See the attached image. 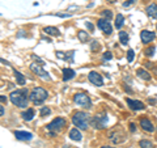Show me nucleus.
<instances>
[{
  "label": "nucleus",
  "mask_w": 157,
  "mask_h": 148,
  "mask_svg": "<svg viewBox=\"0 0 157 148\" xmlns=\"http://www.w3.org/2000/svg\"><path fill=\"white\" fill-rule=\"evenodd\" d=\"M85 26L88 28V29L90 30V32H93V30H94V26H93V24H92V22H89V21H85Z\"/></svg>",
  "instance_id": "34"
},
{
  "label": "nucleus",
  "mask_w": 157,
  "mask_h": 148,
  "mask_svg": "<svg viewBox=\"0 0 157 148\" xmlns=\"http://www.w3.org/2000/svg\"><path fill=\"white\" fill-rule=\"evenodd\" d=\"M145 67H148V68H151V67H152V64L149 63V62H145Z\"/></svg>",
  "instance_id": "39"
},
{
  "label": "nucleus",
  "mask_w": 157,
  "mask_h": 148,
  "mask_svg": "<svg viewBox=\"0 0 157 148\" xmlns=\"http://www.w3.org/2000/svg\"><path fill=\"white\" fill-rule=\"evenodd\" d=\"M123 24H124V17H123V15L118 13L117 16H115V28H117L118 30H120Z\"/></svg>",
  "instance_id": "21"
},
{
  "label": "nucleus",
  "mask_w": 157,
  "mask_h": 148,
  "mask_svg": "<svg viewBox=\"0 0 157 148\" xmlns=\"http://www.w3.org/2000/svg\"><path fill=\"white\" fill-rule=\"evenodd\" d=\"M145 13L149 19H156L157 17V4L156 3H151L148 7L145 8Z\"/></svg>",
  "instance_id": "14"
},
{
  "label": "nucleus",
  "mask_w": 157,
  "mask_h": 148,
  "mask_svg": "<svg viewBox=\"0 0 157 148\" xmlns=\"http://www.w3.org/2000/svg\"><path fill=\"white\" fill-rule=\"evenodd\" d=\"M55 16L62 17V19H68V17H71V15L69 13H55Z\"/></svg>",
  "instance_id": "32"
},
{
  "label": "nucleus",
  "mask_w": 157,
  "mask_h": 148,
  "mask_svg": "<svg viewBox=\"0 0 157 148\" xmlns=\"http://www.w3.org/2000/svg\"><path fill=\"white\" fill-rule=\"evenodd\" d=\"M43 32L46 33V34H49V35H52V37H59V35H60L59 29L55 28V26H46L43 29Z\"/></svg>",
  "instance_id": "19"
},
{
  "label": "nucleus",
  "mask_w": 157,
  "mask_h": 148,
  "mask_svg": "<svg viewBox=\"0 0 157 148\" xmlns=\"http://www.w3.org/2000/svg\"><path fill=\"white\" fill-rule=\"evenodd\" d=\"M67 124V121L62 117H58V118L52 119L49 124H47V130L49 131H52V132H59L64 129V126Z\"/></svg>",
  "instance_id": "5"
},
{
  "label": "nucleus",
  "mask_w": 157,
  "mask_h": 148,
  "mask_svg": "<svg viewBox=\"0 0 157 148\" xmlns=\"http://www.w3.org/2000/svg\"><path fill=\"white\" fill-rule=\"evenodd\" d=\"M90 121H92V118L89 117L88 113H85V111H76L72 115V123L80 130L88 129Z\"/></svg>",
  "instance_id": "2"
},
{
  "label": "nucleus",
  "mask_w": 157,
  "mask_h": 148,
  "mask_svg": "<svg viewBox=\"0 0 157 148\" xmlns=\"http://www.w3.org/2000/svg\"><path fill=\"white\" fill-rule=\"evenodd\" d=\"M126 102H127V105L130 106V109H132V110H143V109H145V105H144L141 101H138V100H131V98H126Z\"/></svg>",
  "instance_id": "12"
},
{
  "label": "nucleus",
  "mask_w": 157,
  "mask_h": 148,
  "mask_svg": "<svg viewBox=\"0 0 157 148\" xmlns=\"http://www.w3.org/2000/svg\"><path fill=\"white\" fill-rule=\"evenodd\" d=\"M130 130H131V132H135V131H136L135 123H130Z\"/></svg>",
  "instance_id": "35"
},
{
  "label": "nucleus",
  "mask_w": 157,
  "mask_h": 148,
  "mask_svg": "<svg viewBox=\"0 0 157 148\" xmlns=\"http://www.w3.org/2000/svg\"><path fill=\"white\" fill-rule=\"evenodd\" d=\"M69 138L72 140H75V142H80V140L83 139V135H81V132L78 131V129L76 127V129H72L69 131Z\"/></svg>",
  "instance_id": "18"
},
{
  "label": "nucleus",
  "mask_w": 157,
  "mask_h": 148,
  "mask_svg": "<svg viewBox=\"0 0 157 148\" xmlns=\"http://www.w3.org/2000/svg\"><path fill=\"white\" fill-rule=\"evenodd\" d=\"M30 69H31V71H33L35 75H38L39 77H42L43 80H51L50 75L47 74V72L44 71L43 68H42V64H39V63H31V64H30Z\"/></svg>",
  "instance_id": "7"
},
{
  "label": "nucleus",
  "mask_w": 157,
  "mask_h": 148,
  "mask_svg": "<svg viewBox=\"0 0 157 148\" xmlns=\"http://www.w3.org/2000/svg\"><path fill=\"white\" fill-rule=\"evenodd\" d=\"M76 76L75 69L72 68H63V81H69Z\"/></svg>",
  "instance_id": "16"
},
{
  "label": "nucleus",
  "mask_w": 157,
  "mask_h": 148,
  "mask_svg": "<svg viewBox=\"0 0 157 148\" xmlns=\"http://www.w3.org/2000/svg\"><path fill=\"white\" fill-rule=\"evenodd\" d=\"M139 145H140L141 148H154V145H153V143L152 142H149V140H140L139 142Z\"/></svg>",
  "instance_id": "25"
},
{
  "label": "nucleus",
  "mask_w": 157,
  "mask_h": 148,
  "mask_svg": "<svg viewBox=\"0 0 157 148\" xmlns=\"http://www.w3.org/2000/svg\"><path fill=\"white\" fill-rule=\"evenodd\" d=\"M13 74H15V77L16 80H17V84L18 85H25V77H24V75L21 74V72L16 71V69H13Z\"/></svg>",
  "instance_id": "22"
},
{
  "label": "nucleus",
  "mask_w": 157,
  "mask_h": 148,
  "mask_svg": "<svg viewBox=\"0 0 157 148\" xmlns=\"http://www.w3.org/2000/svg\"><path fill=\"white\" fill-rule=\"evenodd\" d=\"M140 126H141V129H143L144 131H147V132H153L154 131L153 123H152L148 118H141L140 119Z\"/></svg>",
  "instance_id": "13"
},
{
  "label": "nucleus",
  "mask_w": 157,
  "mask_h": 148,
  "mask_svg": "<svg viewBox=\"0 0 157 148\" xmlns=\"http://www.w3.org/2000/svg\"><path fill=\"white\" fill-rule=\"evenodd\" d=\"M133 59H135V53H133L132 49H130V50L127 51V60H128V63H132Z\"/></svg>",
  "instance_id": "28"
},
{
  "label": "nucleus",
  "mask_w": 157,
  "mask_h": 148,
  "mask_svg": "<svg viewBox=\"0 0 157 148\" xmlns=\"http://www.w3.org/2000/svg\"><path fill=\"white\" fill-rule=\"evenodd\" d=\"M136 74H138V76L140 77V79H143V80H151V74H149L148 71H145V69H141V68H139L138 71H136Z\"/></svg>",
  "instance_id": "20"
},
{
  "label": "nucleus",
  "mask_w": 157,
  "mask_h": 148,
  "mask_svg": "<svg viewBox=\"0 0 157 148\" xmlns=\"http://www.w3.org/2000/svg\"><path fill=\"white\" fill-rule=\"evenodd\" d=\"M29 92L28 89H17V90H13L12 93L9 94V98L12 101L13 105H16L17 108H26L28 105V100H29Z\"/></svg>",
  "instance_id": "1"
},
{
  "label": "nucleus",
  "mask_w": 157,
  "mask_h": 148,
  "mask_svg": "<svg viewBox=\"0 0 157 148\" xmlns=\"http://www.w3.org/2000/svg\"><path fill=\"white\" fill-rule=\"evenodd\" d=\"M113 58V54L110 51H105L104 53V60H110Z\"/></svg>",
  "instance_id": "31"
},
{
  "label": "nucleus",
  "mask_w": 157,
  "mask_h": 148,
  "mask_svg": "<svg viewBox=\"0 0 157 148\" xmlns=\"http://www.w3.org/2000/svg\"><path fill=\"white\" fill-rule=\"evenodd\" d=\"M148 102L149 104H157V101L154 100V98H148Z\"/></svg>",
  "instance_id": "37"
},
{
  "label": "nucleus",
  "mask_w": 157,
  "mask_h": 148,
  "mask_svg": "<svg viewBox=\"0 0 157 148\" xmlns=\"http://www.w3.org/2000/svg\"><path fill=\"white\" fill-rule=\"evenodd\" d=\"M22 119L24 121H26V122H29V121H31V119L34 118V115H35V113H34V109H31V108H29V109H26L25 111H24L22 114Z\"/></svg>",
  "instance_id": "17"
},
{
  "label": "nucleus",
  "mask_w": 157,
  "mask_h": 148,
  "mask_svg": "<svg viewBox=\"0 0 157 148\" xmlns=\"http://www.w3.org/2000/svg\"><path fill=\"white\" fill-rule=\"evenodd\" d=\"M135 1L136 0H127V1L123 3V7H130V6H132V4H135Z\"/></svg>",
  "instance_id": "33"
},
{
  "label": "nucleus",
  "mask_w": 157,
  "mask_h": 148,
  "mask_svg": "<svg viewBox=\"0 0 157 148\" xmlns=\"http://www.w3.org/2000/svg\"><path fill=\"white\" fill-rule=\"evenodd\" d=\"M154 72H156V74H157V66H156V68H154Z\"/></svg>",
  "instance_id": "41"
},
{
  "label": "nucleus",
  "mask_w": 157,
  "mask_h": 148,
  "mask_svg": "<svg viewBox=\"0 0 157 148\" xmlns=\"http://www.w3.org/2000/svg\"><path fill=\"white\" fill-rule=\"evenodd\" d=\"M101 148H115V147H110V145H104V147H101Z\"/></svg>",
  "instance_id": "40"
},
{
  "label": "nucleus",
  "mask_w": 157,
  "mask_h": 148,
  "mask_svg": "<svg viewBox=\"0 0 157 148\" xmlns=\"http://www.w3.org/2000/svg\"><path fill=\"white\" fill-rule=\"evenodd\" d=\"M119 41L122 45H127L128 43V33L127 32H123V30H120L119 32Z\"/></svg>",
  "instance_id": "24"
},
{
  "label": "nucleus",
  "mask_w": 157,
  "mask_h": 148,
  "mask_svg": "<svg viewBox=\"0 0 157 148\" xmlns=\"http://www.w3.org/2000/svg\"><path fill=\"white\" fill-rule=\"evenodd\" d=\"M156 130H157V129H156Z\"/></svg>",
  "instance_id": "43"
},
{
  "label": "nucleus",
  "mask_w": 157,
  "mask_h": 148,
  "mask_svg": "<svg viewBox=\"0 0 157 148\" xmlns=\"http://www.w3.org/2000/svg\"><path fill=\"white\" fill-rule=\"evenodd\" d=\"M47 97H49L47 90L41 88V87L33 88V90H31L30 94H29V100H30L34 105H41V104H43Z\"/></svg>",
  "instance_id": "3"
},
{
  "label": "nucleus",
  "mask_w": 157,
  "mask_h": 148,
  "mask_svg": "<svg viewBox=\"0 0 157 148\" xmlns=\"http://www.w3.org/2000/svg\"><path fill=\"white\" fill-rule=\"evenodd\" d=\"M73 102H75L76 105L84 108V109H90L92 108V101L85 93H76V94L73 96Z\"/></svg>",
  "instance_id": "4"
},
{
  "label": "nucleus",
  "mask_w": 157,
  "mask_h": 148,
  "mask_svg": "<svg viewBox=\"0 0 157 148\" xmlns=\"http://www.w3.org/2000/svg\"><path fill=\"white\" fill-rule=\"evenodd\" d=\"M156 29H157V25H156Z\"/></svg>",
  "instance_id": "42"
},
{
  "label": "nucleus",
  "mask_w": 157,
  "mask_h": 148,
  "mask_svg": "<svg viewBox=\"0 0 157 148\" xmlns=\"http://www.w3.org/2000/svg\"><path fill=\"white\" fill-rule=\"evenodd\" d=\"M88 79H89V81H90L92 84H94L96 87H101V85H104V79H102V76L99 74H97V72H94V71L89 72Z\"/></svg>",
  "instance_id": "10"
},
{
  "label": "nucleus",
  "mask_w": 157,
  "mask_h": 148,
  "mask_svg": "<svg viewBox=\"0 0 157 148\" xmlns=\"http://www.w3.org/2000/svg\"><path fill=\"white\" fill-rule=\"evenodd\" d=\"M101 15H102V17L106 19V20H111L113 19V12L109 11V9H104V11L101 12Z\"/></svg>",
  "instance_id": "27"
},
{
  "label": "nucleus",
  "mask_w": 157,
  "mask_h": 148,
  "mask_svg": "<svg viewBox=\"0 0 157 148\" xmlns=\"http://www.w3.org/2000/svg\"><path fill=\"white\" fill-rule=\"evenodd\" d=\"M90 49H92V51H93V53H96L97 50H99V49H101V45H99V42L97 40H94V41H92V42H90Z\"/></svg>",
  "instance_id": "26"
},
{
  "label": "nucleus",
  "mask_w": 157,
  "mask_h": 148,
  "mask_svg": "<svg viewBox=\"0 0 157 148\" xmlns=\"http://www.w3.org/2000/svg\"><path fill=\"white\" fill-rule=\"evenodd\" d=\"M154 37H156L154 32H149V30H141V33H140V40H141V42H143L144 45H148L149 42H152V41L154 40Z\"/></svg>",
  "instance_id": "11"
},
{
  "label": "nucleus",
  "mask_w": 157,
  "mask_h": 148,
  "mask_svg": "<svg viewBox=\"0 0 157 148\" xmlns=\"http://www.w3.org/2000/svg\"><path fill=\"white\" fill-rule=\"evenodd\" d=\"M0 115H1V117L4 115V106H3V105H1V108H0Z\"/></svg>",
  "instance_id": "38"
},
{
  "label": "nucleus",
  "mask_w": 157,
  "mask_h": 148,
  "mask_svg": "<svg viewBox=\"0 0 157 148\" xmlns=\"http://www.w3.org/2000/svg\"><path fill=\"white\" fill-rule=\"evenodd\" d=\"M97 25H98V28L106 35H109V34H111V33H113V26H111V24H110V20L99 19L98 21H97Z\"/></svg>",
  "instance_id": "9"
},
{
  "label": "nucleus",
  "mask_w": 157,
  "mask_h": 148,
  "mask_svg": "<svg viewBox=\"0 0 157 148\" xmlns=\"http://www.w3.org/2000/svg\"><path fill=\"white\" fill-rule=\"evenodd\" d=\"M0 100H1V104H7V97H5L4 94H1V97H0Z\"/></svg>",
  "instance_id": "36"
},
{
  "label": "nucleus",
  "mask_w": 157,
  "mask_h": 148,
  "mask_svg": "<svg viewBox=\"0 0 157 148\" xmlns=\"http://www.w3.org/2000/svg\"><path fill=\"white\" fill-rule=\"evenodd\" d=\"M77 37H78V40H80L81 42H84V43L89 42V34L86 32H84V30H78Z\"/></svg>",
  "instance_id": "23"
},
{
  "label": "nucleus",
  "mask_w": 157,
  "mask_h": 148,
  "mask_svg": "<svg viewBox=\"0 0 157 148\" xmlns=\"http://www.w3.org/2000/svg\"><path fill=\"white\" fill-rule=\"evenodd\" d=\"M15 136H16V139L24 140V142L33 139V134H31V132H28V131H15Z\"/></svg>",
  "instance_id": "15"
},
{
  "label": "nucleus",
  "mask_w": 157,
  "mask_h": 148,
  "mask_svg": "<svg viewBox=\"0 0 157 148\" xmlns=\"http://www.w3.org/2000/svg\"><path fill=\"white\" fill-rule=\"evenodd\" d=\"M50 113H51V110H50L49 108H46V106H44V108H42V109H41V111H39L41 117H46V115H49Z\"/></svg>",
  "instance_id": "30"
},
{
  "label": "nucleus",
  "mask_w": 157,
  "mask_h": 148,
  "mask_svg": "<svg viewBox=\"0 0 157 148\" xmlns=\"http://www.w3.org/2000/svg\"><path fill=\"white\" fill-rule=\"evenodd\" d=\"M144 54H145V56H153V54H154V46H151V47L145 49V50H144Z\"/></svg>",
  "instance_id": "29"
},
{
  "label": "nucleus",
  "mask_w": 157,
  "mask_h": 148,
  "mask_svg": "<svg viewBox=\"0 0 157 148\" xmlns=\"http://www.w3.org/2000/svg\"><path fill=\"white\" fill-rule=\"evenodd\" d=\"M109 139L111 140L113 143H115V144H119V143L124 142V139H126V134L122 131V130H114V131L110 132Z\"/></svg>",
  "instance_id": "8"
},
{
  "label": "nucleus",
  "mask_w": 157,
  "mask_h": 148,
  "mask_svg": "<svg viewBox=\"0 0 157 148\" xmlns=\"http://www.w3.org/2000/svg\"><path fill=\"white\" fill-rule=\"evenodd\" d=\"M107 122H109V117L106 115V114H97V115H94L93 118H92L90 121V124L94 127V129H105L107 124Z\"/></svg>",
  "instance_id": "6"
}]
</instances>
